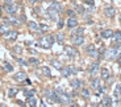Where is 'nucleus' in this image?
<instances>
[{"label": "nucleus", "instance_id": "obj_1", "mask_svg": "<svg viewBox=\"0 0 121 107\" xmlns=\"http://www.w3.org/2000/svg\"><path fill=\"white\" fill-rule=\"evenodd\" d=\"M54 38H55L54 36H45L38 41V45L42 46L43 49H50L53 46V44H54V41H55Z\"/></svg>", "mask_w": 121, "mask_h": 107}, {"label": "nucleus", "instance_id": "obj_2", "mask_svg": "<svg viewBox=\"0 0 121 107\" xmlns=\"http://www.w3.org/2000/svg\"><path fill=\"white\" fill-rule=\"evenodd\" d=\"M118 56H120V49H118L117 46H116V48H109V49H107V52H105V58L107 60H115V58H117Z\"/></svg>", "mask_w": 121, "mask_h": 107}, {"label": "nucleus", "instance_id": "obj_3", "mask_svg": "<svg viewBox=\"0 0 121 107\" xmlns=\"http://www.w3.org/2000/svg\"><path fill=\"white\" fill-rule=\"evenodd\" d=\"M71 42L74 44V45H82L83 42H84V37H83V34H75L74 33L73 36H71Z\"/></svg>", "mask_w": 121, "mask_h": 107}, {"label": "nucleus", "instance_id": "obj_4", "mask_svg": "<svg viewBox=\"0 0 121 107\" xmlns=\"http://www.w3.org/2000/svg\"><path fill=\"white\" fill-rule=\"evenodd\" d=\"M18 9V5H16V4H5L4 5V11H5L7 13H9V15H15L16 12H17Z\"/></svg>", "mask_w": 121, "mask_h": 107}, {"label": "nucleus", "instance_id": "obj_5", "mask_svg": "<svg viewBox=\"0 0 121 107\" xmlns=\"http://www.w3.org/2000/svg\"><path fill=\"white\" fill-rule=\"evenodd\" d=\"M99 67H100L99 62H92V64L88 66V74H90V75H95V74L99 71Z\"/></svg>", "mask_w": 121, "mask_h": 107}, {"label": "nucleus", "instance_id": "obj_6", "mask_svg": "<svg viewBox=\"0 0 121 107\" xmlns=\"http://www.w3.org/2000/svg\"><path fill=\"white\" fill-rule=\"evenodd\" d=\"M71 97H73L71 94H66V93H62V94L59 95L60 103H62V104H70V102H73V101H71Z\"/></svg>", "mask_w": 121, "mask_h": 107}, {"label": "nucleus", "instance_id": "obj_7", "mask_svg": "<svg viewBox=\"0 0 121 107\" xmlns=\"http://www.w3.org/2000/svg\"><path fill=\"white\" fill-rule=\"evenodd\" d=\"M25 79H26V73L25 71H18L13 75V81H16V82H24Z\"/></svg>", "mask_w": 121, "mask_h": 107}, {"label": "nucleus", "instance_id": "obj_8", "mask_svg": "<svg viewBox=\"0 0 121 107\" xmlns=\"http://www.w3.org/2000/svg\"><path fill=\"white\" fill-rule=\"evenodd\" d=\"M4 38H7L8 41H15L16 38H17V32L16 31H8L7 33L3 34Z\"/></svg>", "mask_w": 121, "mask_h": 107}, {"label": "nucleus", "instance_id": "obj_9", "mask_svg": "<svg viewBox=\"0 0 121 107\" xmlns=\"http://www.w3.org/2000/svg\"><path fill=\"white\" fill-rule=\"evenodd\" d=\"M65 53H66L71 60H74V58L78 56V52H76L74 48H71V46H66V48H65Z\"/></svg>", "mask_w": 121, "mask_h": 107}, {"label": "nucleus", "instance_id": "obj_10", "mask_svg": "<svg viewBox=\"0 0 121 107\" xmlns=\"http://www.w3.org/2000/svg\"><path fill=\"white\" fill-rule=\"evenodd\" d=\"M86 53H87L88 56H91V57H94V58H96L97 56V50L95 49V46L94 45H88L87 48H86Z\"/></svg>", "mask_w": 121, "mask_h": 107}, {"label": "nucleus", "instance_id": "obj_11", "mask_svg": "<svg viewBox=\"0 0 121 107\" xmlns=\"http://www.w3.org/2000/svg\"><path fill=\"white\" fill-rule=\"evenodd\" d=\"M46 15H48V17L50 19V20H53V21H57V20H58V12H57V11H54V9H52L50 7H49Z\"/></svg>", "mask_w": 121, "mask_h": 107}, {"label": "nucleus", "instance_id": "obj_12", "mask_svg": "<svg viewBox=\"0 0 121 107\" xmlns=\"http://www.w3.org/2000/svg\"><path fill=\"white\" fill-rule=\"evenodd\" d=\"M104 15H105V17H115L116 9L113 8V7H105V9H104Z\"/></svg>", "mask_w": 121, "mask_h": 107}, {"label": "nucleus", "instance_id": "obj_13", "mask_svg": "<svg viewBox=\"0 0 121 107\" xmlns=\"http://www.w3.org/2000/svg\"><path fill=\"white\" fill-rule=\"evenodd\" d=\"M67 27H69L70 29L78 27V20L75 19V16H73V17H70L69 20H67Z\"/></svg>", "mask_w": 121, "mask_h": 107}, {"label": "nucleus", "instance_id": "obj_14", "mask_svg": "<svg viewBox=\"0 0 121 107\" xmlns=\"http://www.w3.org/2000/svg\"><path fill=\"white\" fill-rule=\"evenodd\" d=\"M50 8H52V9H54V11H57L58 13L63 12V8H62V5H60L59 3H57V1H53V3L50 4Z\"/></svg>", "mask_w": 121, "mask_h": 107}, {"label": "nucleus", "instance_id": "obj_15", "mask_svg": "<svg viewBox=\"0 0 121 107\" xmlns=\"http://www.w3.org/2000/svg\"><path fill=\"white\" fill-rule=\"evenodd\" d=\"M112 36H113V32L111 29H104L101 32V37L103 38H112Z\"/></svg>", "mask_w": 121, "mask_h": 107}, {"label": "nucleus", "instance_id": "obj_16", "mask_svg": "<svg viewBox=\"0 0 121 107\" xmlns=\"http://www.w3.org/2000/svg\"><path fill=\"white\" fill-rule=\"evenodd\" d=\"M5 21L8 23V24H12V25H20L21 24V20H17L16 17H8Z\"/></svg>", "mask_w": 121, "mask_h": 107}, {"label": "nucleus", "instance_id": "obj_17", "mask_svg": "<svg viewBox=\"0 0 121 107\" xmlns=\"http://www.w3.org/2000/svg\"><path fill=\"white\" fill-rule=\"evenodd\" d=\"M70 85H71L73 89L76 90V89H79V87L82 86V81H80V79H73L71 82H70Z\"/></svg>", "mask_w": 121, "mask_h": 107}, {"label": "nucleus", "instance_id": "obj_18", "mask_svg": "<svg viewBox=\"0 0 121 107\" xmlns=\"http://www.w3.org/2000/svg\"><path fill=\"white\" fill-rule=\"evenodd\" d=\"M60 73H62V75H63L65 78L70 77V75H71V70H70V66H69V67H62V69H60Z\"/></svg>", "mask_w": 121, "mask_h": 107}, {"label": "nucleus", "instance_id": "obj_19", "mask_svg": "<svg viewBox=\"0 0 121 107\" xmlns=\"http://www.w3.org/2000/svg\"><path fill=\"white\" fill-rule=\"evenodd\" d=\"M1 65H3L4 70H5V71H8V73H9V71H12V70H13V66H12L11 64H9V62L3 61V62H1Z\"/></svg>", "mask_w": 121, "mask_h": 107}, {"label": "nucleus", "instance_id": "obj_20", "mask_svg": "<svg viewBox=\"0 0 121 107\" xmlns=\"http://www.w3.org/2000/svg\"><path fill=\"white\" fill-rule=\"evenodd\" d=\"M28 27H29V29H30V31H38L39 25L37 24L36 21H29V23H28Z\"/></svg>", "mask_w": 121, "mask_h": 107}, {"label": "nucleus", "instance_id": "obj_21", "mask_svg": "<svg viewBox=\"0 0 121 107\" xmlns=\"http://www.w3.org/2000/svg\"><path fill=\"white\" fill-rule=\"evenodd\" d=\"M101 106H112V99H111V97H104L103 102H101Z\"/></svg>", "mask_w": 121, "mask_h": 107}, {"label": "nucleus", "instance_id": "obj_22", "mask_svg": "<svg viewBox=\"0 0 121 107\" xmlns=\"http://www.w3.org/2000/svg\"><path fill=\"white\" fill-rule=\"evenodd\" d=\"M26 104H28V106H32V107L37 106V99L34 98V97H30V98H28Z\"/></svg>", "mask_w": 121, "mask_h": 107}, {"label": "nucleus", "instance_id": "obj_23", "mask_svg": "<svg viewBox=\"0 0 121 107\" xmlns=\"http://www.w3.org/2000/svg\"><path fill=\"white\" fill-rule=\"evenodd\" d=\"M99 86H100V79H97V78H94V79L91 81V87H92V89L96 90Z\"/></svg>", "mask_w": 121, "mask_h": 107}, {"label": "nucleus", "instance_id": "obj_24", "mask_svg": "<svg viewBox=\"0 0 121 107\" xmlns=\"http://www.w3.org/2000/svg\"><path fill=\"white\" fill-rule=\"evenodd\" d=\"M101 78L103 79H109V70L108 69H101Z\"/></svg>", "mask_w": 121, "mask_h": 107}, {"label": "nucleus", "instance_id": "obj_25", "mask_svg": "<svg viewBox=\"0 0 121 107\" xmlns=\"http://www.w3.org/2000/svg\"><path fill=\"white\" fill-rule=\"evenodd\" d=\"M50 64H52L53 66L55 67V69H58V70H60V69H62V65H60V62L57 61V60H50Z\"/></svg>", "mask_w": 121, "mask_h": 107}, {"label": "nucleus", "instance_id": "obj_26", "mask_svg": "<svg viewBox=\"0 0 121 107\" xmlns=\"http://www.w3.org/2000/svg\"><path fill=\"white\" fill-rule=\"evenodd\" d=\"M34 90L32 89V90H24V95H25V98H30V97H34Z\"/></svg>", "mask_w": 121, "mask_h": 107}, {"label": "nucleus", "instance_id": "obj_27", "mask_svg": "<svg viewBox=\"0 0 121 107\" xmlns=\"http://www.w3.org/2000/svg\"><path fill=\"white\" fill-rule=\"evenodd\" d=\"M112 38H113L115 41H120V40H121V31H116V32H113Z\"/></svg>", "mask_w": 121, "mask_h": 107}, {"label": "nucleus", "instance_id": "obj_28", "mask_svg": "<svg viewBox=\"0 0 121 107\" xmlns=\"http://www.w3.org/2000/svg\"><path fill=\"white\" fill-rule=\"evenodd\" d=\"M17 91L18 90L17 89H15V87H11V89L8 90V97H11V98H13L16 94H17Z\"/></svg>", "mask_w": 121, "mask_h": 107}, {"label": "nucleus", "instance_id": "obj_29", "mask_svg": "<svg viewBox=\"0 0 121 107\" xmlns=\"http://www.w3.org/2000/svg\"><path fill=\"white\" fill-rule=\"evenodd\" d=\"M55 38H57V42L60 44V45H62L63 41H65V37H63V34H62V33H58L57 36H55Z\"/></svg>", "mask_w": 121, "mask_h": 107}, {"label": "nucleus", "instance_id": "obj_30", "mask_svg": "<svg viewBox=\"0 0 121 107\" xmlns=\"http://www.w3.org/2000/svg\"><path fill=\"white\" fill-rule=\"evenodd\" d=\"M42 74H43L45 77H52L50 69H49V67H46V66H43V67H42Z\"/></svg>", "mask_w": 121, "mask_h": 107}, {"label": "nucleus", "instance_id": "obj_31", "mask_svg": "<svg viewBox=\"0 0 121 107\" xmlns=\"http://www.w3.org/2000/svg\"><path fill=\"white\" fill-rule=\"evenodd\" d=\"M29 65H33V66H37V65H39V61L37 60V58H29V62H28Z\"/></svg>", "mask_w": 121, "mask_h": 107}, {"label": "nucleus", "instance_id": "obj_32", "mask_svg": "<svg viewBox=\"0 0 121 107\" xmlns=\"http://www.w3.org/2000/svg\"><path fill=\"white\" fill-rule=\"evenodd\" d=\"M9 29H8V25H0V34L3 36L4 33H7Z\"/></svg>", "mask_w": 121, "mask_h": 107}, {"label": "nucleus", "instance_id": "obj_33", "mask_svg": "<svg viewBox=\"0 0 121 107\" xmlns=\"http://www.w3.org/2000/svg\"><path fill=\"white\" fill-rule=\"evenodd\" d=\"M82 97L84 99H88V98H90V91H88L87 89H83L82 90Z\"/></svg>", "mask_w": 121, "mask_h": 107}, {"label": "nucleus", "instance_id": "obj_34", "mask_svg": "<svg viewBox=\"0 0 121 107\" xmlns=\"http://www.w3.org/2000/svg\"><path fill=\"white\" fill-rule=\"evenodd\" d=\"M12 52L15 53V54H21V53H22V49L20 48V46H13Z\"/></svg>", "mask_w": 121, "mask_h": 107}, {"label": "nucleus", "instance_id": "obj_35", "mask_svg": "<svg viewBox=\"0 0 121 107\" xmlns=\"http://www.w3.org/2000/svg\"><path fill=\"white\" fill-rule=\"evenodd\" d=\"M84 3L88 4L91 9H94V7H95V1H94V0H84Z\"/></svg>", "mask_w": 121, "mask_h": 107}, {"label": "nucleus", "instance_id": "obj_36", "mask_svg": "<svg viewBox=\"0 0 121 107\" xmlns=\"http://www.w3.org/2000/svg\"><path fill=\"white\" fill-rule=\"evenodd\" d=\"M76 12L80 13V15H84V8L82 5H76Z\"/></svg>", "mask_w": 121, "mask_h": 107}, {"label": "nucleus", "instance_id": "obj_37", "mask_svg": "<svg viewBox=\"0 0 121 107\" xmlns=\"http://www.w3.org/2000/svg\"><path fill=\"white\" fill-rule=\"evenodd\" d=\"M115 94L117 95H121V83H118L117 86H116V90H115Z\"/></svg>", "mask_w": 121, "mask_h": 107}, {"label": "nucleus", "instance_id": "obj_38", "mask_svg": "<svg viewBox=\"0 0 121 107\" xmlns=\"http://www.w3.org/2000/svg\"><path fill=\"white\" fill-rule=\"evenodd\" d=\"M74 33H75V34H83V33H84V28H78V29H75Z\"/></svg>", "mask_w": 121, "mask_h": 107}, {"label": "nucleus", "instance_id": "obj_39", "mask_svg": "<svg viewBox=\"0 0 121 107\" xmlns=\"http://www.w3.org/2000/svg\"><path fill=\"white\" fill-rule=\"evenodd\" d=\"M48 29H49V27H48V25H46V24H41V25H39V31H42V32H46V31H48Z\"/></svg>", "mask_w": 121, "mask_h": 107}, {"label": "nucleus", "instance_id": "obj_40", "mask_svg": "<svg viewBox=\"0 0 121 107\" xmlns=\"http://www.w3.org/2000/svg\"><path fill=\"white\" fill-rule=\"evenodd\" d=\"M17 64H18V65H21V66H26L28 62H25L24 60H21V58H18V60H17Z\"/></svg>", "mask_w": 121, "mask_h": 107}, {"label": "nucleus", "instance_id": "obj_41", "mask_svg": "<svg viewBox=\"0 0 121 107\" xmlns=\"http://www.w3.org/2000/svg\"><path fill=\"white\" fill-rule=\"evenodd\" d=\"M67 16H70V17H73V16H75V12H74L73 9H69V11H67Z\"/></svg>", "mask_w": 121, "mask_h": 107}, {"label": "nucleus", "instance_id": "obj_42", "mask_svg": "<svg viewBox=\"0 0 121 107\" xmlns=\"http://www.w3.org/2000/svg\"><path fill=\"white\" fill-rule=\"evenodd\" d=\"M96 90H97V93H96L97 95H99V94H103V93H104V87H101V86H99Z\"/></svg>", "mask_w": 121, "mask_h": 107}, {"label": "nucleus", "instance_id": "obj_43", "mask_svg": "<svg viewBox=\"0 0 121 107\" xmlns=\"http://www.w3.org/2000/svg\"><path fill=\"white\" fill-rule=\"evenodd\" d=\"M63 28V20H58V29Z\"/></svg>", "mask_w": 121, "mask_h": 107}, {"label": "nucleus", "instance_id": "obj_44", "mask_svg": "<svg viewBox=\"0 0 121 107\" xmlns=\"http://www.w3.org/2000/svg\"><path fill=\"white\" fill-rule=\"evenodd\" d=\"M55 91H57V94H58V95H60V94H62V93H65L62 87H57V90H55Z\"/></svg>", "mask_w": 121, "mask_h": 107}, {"label": "nucleus", "instance_id": "obj_45", "mask_svg": "<svg viewBox=\"0 0 121 107\" xmlns=\"http://www.w3.org/2000/svg\"><path fill=\"white\" fill-rule=\"evenodd\" d=\"M70 70H71V74H76V73H78V70H76L74 66H70Z\"/></svg>", "mask_w": 121, "mask_h": 107}, {"label": "nucleus", "instance_id": "obj_46", "mask_svg": "<svg viewBox=\"0 0 121 107\" xmlns=\"http://www.w3.org/2000/svg\"><path fill=\"white\" fill-rule=\"evenodd\" d=\"M5 1V4H12L13 3V0H4Z\"/></svg>", "mask_w": 121, "mask_h": 107}, {"label": "nucleus", "instance_id": "obj_47", "mask_svg": "<svg viewBox=\"0 0 121 107\" xmlns=\"http://www.w3.org/2000/svg\"><path fill=\"white\" fill-rule=\"evenodd\" d=\"M20 19H21V21H26V19H25V16H24V15L20 16Z\"/></svg>", "mask_w": 121, "mask_h": 107}, {"label": "nucleus", "instance_id": "obj_48", "mask_svg": "<svg viewBox=\"0 0 121 107\" xmlns=\"http://www.w3.org/2000/svg\"><path fill=\"white\" fill-rule=\"evenodd\" d=\"M36 1H38V0H29V3H32V4L36 3Z\"/></svg>", "mask_w": 121, "mask_h": 107}, {"label": "nucleus", "instance_id": "obj_49", "mask_svg": "<svg viewBox=\"0 0 121 107\" xmlns=\"http://www.w3.org/2000/svg\"><path fill=\"white\" fill-rule=\"evenodd\" d=\"M118 20H120V23H121V15H120V17H118Z\"/></svg>", "mask_w": 121, "mask_h": 107}, {"label": "nucleus", "instance_id": "obj_50", "mask_svg": "<svg viewBox=\"0 0 121 107\" xmlns=\"http://www.w3.org/2000/svg\"><path fill=\"white\" fill-rule=\"evenodd\" d=\"M39 1H42V0H39Z\"/></svg>", "mask_w": 121, "mask_h": 107}, {"label": "nucleus", "instance_id": "obj_51", "mask_svg": "<svg viewBox=\"0 0 121 107\" xmlns=\"http://www.w3.org/2000/svg\"><path fill=\"white\" fill-rule=\"evenodd\" d=\"M73 1H75V0H73Z\"/></svg>", "mask_w": 121, "mask_h": 107}]
</instances>
